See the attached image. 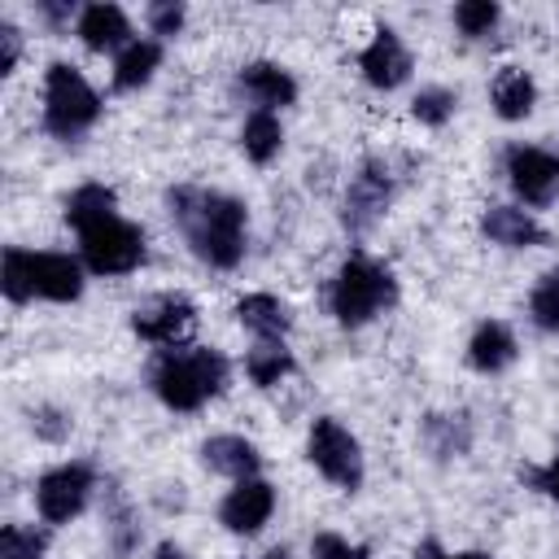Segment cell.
Here are the masks:
<instances>
[{"instance_id": "cell-1", "label": "cell", "mask_w": 559, "mask_h": 559, "mask_svg": "<svg viewBox=\"0 0 559 559\" xmlns=\"http://www.w3.org/2000/svg\"><path fill=\"white\" fill-rule=\"evenodd\" d=\"M118 197L105 183H83L66 201V218L79 231V249L87 271L96 275H131L144 262V231L118 218Z\"/></svg>"}, {"instance_id": "cell-2", "label": "cell", "mask_w": 559, "mask_h": 559, "mask_svg": "<svg viewBox=\"0 0 559 559\" xmlns=\"http://www.w3.org/2000/svg\"><path fill=\"white\" fill-rule=\"evenodd\" d=\"M166 201L201 262L231 271L245 258V205L236 197L205 188H175Z\"/></svg>"}, {"instance_id": "cell-3", "label": "cell", "mask_w": 559, "mask_h": 559, "mask_svg": "<svg viewBox=\"0 0 559 559\" xmlns=\"http://www.w3.org/2000/svg\"><path fill=\"white\" fill-rule=\"evenodd\" d=\"M227 384V362L214 349L188 345V349H166L153 362V393L170 411H197L205 406L218 389Z\"/></svg>"}, {"instance_id": "cell-4", "label": "cell", "mask_w": 559, "mask_h": 559, "mask_svg": "<svg viewBox=\"0 0 559 559\" xmlns=\"http://www.w3.org/2000/svg\"><path fill=\"white\" fill-rule=\"evenodd\" d=\"M0 288L9 301H31V297H48V301H74L83 293V271L70 253H31V249H4V266H0Z\"/></svg>"}, {"instance_id": "cell-5", "label": "cell", "mask_w": 559, "mask_h": 559, "mask_svg": "<svg viewBox=\"0 0 559 559\" xmlns=\"http://www.w3.org/2000/svg\"><path fill=\"white\" fill-rule=\"evenodd\" d=\"M328 301H332V314H336L341 328H362L367 319H376L384 306L397 301V284H393L389 266H380L376 258L354 253V258H345V266L336 271Z\"/></svg>"}, {"instance_id": "cell-6", "label": "cell", "mask_w": 559, "mask_h": 559, "mask_svg": "<svg viewBox=\"0 0 559 559\" xmlns=\"http://www.w3.org/2000/svg\"><path fill=\"white\" fill-rule=\"evenodd\" d=\"M96 114H100V96L92 92V83L66 61L48 66V79H44V127L57 140H79L96 122Z\"/></svg>"}, {"instance_id": "cell-7", "label": "cell", "mask_w": 559, "mask_h": 559, "mask_svg": "<svg viewBox=\"0 0 559 559\" xmlns=\"http://www.w3.org/2000/svg\"><path fill=\"white\" fill-rule=\"evenodd\" d=\"M306 454L310 463L341 489H358L362 485V450L354 441L349 428H341L336 419H314L310 424V437H306Z\"/></svg>"}, {"instance_id": "cell-8", "label": "cell", "mask_w": 559, "mask_h": 559, "mask_svg": "<svg viewBox=\"0 0 559 559\" xmlns=\"http://www.w3.org/2000/svg\"><path fill=\"white\" fill-rule=\"evenodd\" d=\"M87 493H92V467L66 463V467H52V472L39 476L35 507H39V515L48 524H70L87 507Z\"/></svg>"}, {"instance_id": "cell-9", "label": "cell", "mask_w": 559, "mask_h": 559, "mask_svg": "<svg viewBox=\"0 0 559 559\" xmlns=\"http://www.w3.org/2000/svg\"><path fill=\"white\" fill-rule=\"evenodd\" d=\"M507 175L511 188L524 197V205H550L559 197V157L533 144L507 148Z\"/></svg>"}, {"instance_id": "cell-10", "label": "cell", "mask_w": 559, "mask_h": 559, "mask_svg": "<svg viewBox=\"0 0 559 559\" xmlns=\"http://www.w3.org/2000/svg\"><path fill=\"white\" fill-rule=\"evenodd\" d=\"M389 197H393V175L384 162H362V170L349 179V192H345V227L354 236L371 231V223L389 210Z\"/></svg>"}, {"instance_id": "cell-11", "label": "cell", "mask_w": 559, "mask_h": 559, "mask_svg": "<svg viewBox=\"0 0 559 559\" xmlns=\"http://www.w3.org/2000/svg\"><path fill=\"white\" fill-rule=\"evenodd\" d=\"M197 323V306L179 293H162L153 301H144L135 314H131V328L135 336L153 341V345H179L188 336V328Z\"/></svg>"}, {"instance_id": "cell-12", "label": "cell", "mask_w": 559, "mask_h": 559, "mask_svg": "<svg viewBox=\"0 0 559 559\" xmlns=\"http://www.w3.org/2000/svg\"><path fill=\"white\" fill-rule=\"evenodd\" d=\"M358 70H362V79L371 83V87H380V92H393V87H402L406 83V74H411V52H406V44L397 39V31H376V39L362 48V57H358Z\"/></svg>"}, {"instance_id": "cell-13", "label": "cell", "mask_w": 559, "mask_h": 559, "mask_svg": "<svg viewBox=\"0 0 559 559\" xmlns=\"http://www.w3.org/2000/svg\"><path fill=\"white\" fill-rule=\"evenodd\" d=\"M271 511H275V489L253 476V480H236V489L218 507V520H223V528L249 537L271 520Z\"/></svg>"}, {"instance_id": "cell-14", "label": "cell", "mask_w": 559, "mask_h": 559, "mask_svg": "<svg viewBox=\"0 0 559 559\" xmlns=\"http://www.w3.org/2000/svg\"><path fill=\"white\" fill-rule=\"evenodd\" d=\"M236 83H240V92H245L258 109H266V114H275V109H284V105L297 100L293 74H288L284 66H275V61H249Z\"/></svg>"}, {"instance_id": "cell-15", "label": "cell", "mask_w": 559, "mask_h": 559, "mask_svg": "<svg viewBox=\"0 0 559 559\" xmlns=\"http://www.w3.org/2000/svg\"><path fill=\"white\" fill-rule=\"evenodd\" d=\"M480 231H485L493 245H502V249H533V245H546V227H542L528 210H515V205H493V210H485Z\"/></svg>"}, {"instance_id": "cell-16", "label": "cell", "mask_w": 559, "mask_h": 559, "mask_svg": "<svg viewBox=\"0 0 559 559\" xmlns=\"http://www.w3.org/2000/svg\"><path fill=\"white\" fill-rule=\"evenodd\" d=\"M79 39L92 52H109V48H127L131 44V22L118 4H87L79 13Z\"/></svg>"}, {"instance_id": "cell-17", "label": "cell", "mask_w": 559, "mask_h": 559, "mask_svg": "<svg viewBox=\"0 0 559 559\" xmlns=\"http://www.w3.org/2000/svg\"><path fill=\"white\" fill-rule=\"evenodd\" d=\"M201 459H205V467H210V472L231 476V480H253V476H258V467H262V459H258L253 441L231 437V432L210 437V441L201 445Z\"/></svg>"}, {"instance_id": "cell-18", "label": "cell", "mask_w": 559, "mask_h": 559, "mask_svg": "<svg viewBox=\"0 0 559 559\" xmlns=\"http://www.w3.org/2000/svg\"><path fill=\"white\" fill-rule=\"evenodd\" d=\"M467 362H472L476 371H485V376L511 367V362H515V336H511V328L498 323V319L480 323V328L472 332V341H467Z\"/></svg>"}, {"instance_id": "cell-19", "label": "cell", "mask_w": 559, "mask_h": 559, "mask_svg": "<svg viewBox=\"0 0 559 559\" xmlns=\"http://www.w3.org/2000/svg\"><path fill=\"white\" fill-rule=\"evenodd\" d=\"M236 319L258 336V341H284L288 332V306L271 293H249L236 301Z\"/></svg>"}, {"instance_id": "cell-20", "label": "cell", "mask_w": 559, "mask_h": 559, "mask_svg": "<svg viewBox=\"0 0 559 559\" xmlns=\"http://www.w3.org/2000/svg\"><path fill=\"white\" fill-rule=\"evenodd\" d=\"M157 66H162V44L157 39H131L114 61V87L135 92V87H144L153 79Z\"/></svg>"}, {"instance_id": "cell-21", "label": "cell", "mask_w": 559, "mask_h": 559, "mask_svg": "<svg viewBox=\"0 0 559 559\" xmlns=\"http://www.w3.org/2000/svg\"><path fill=\"white\" fill-rule=\"evenodd\" d=\"M533 100H537V87H533V79H528L524 70H511V66H507V70L493 79V109H498V118L520 122V118L533 114Z\"/></svg>"}, {"instance_id": "cell-22", "label": "cell", "mask_w": 559, "mask_h": 559, "mask_svg": "<svg viewBox=\"0 0 559 559\" xmlns=\"http://www.w3.org/2000/svg\"><path fill=\"white\" fill-rule=\"evenodd\" d=\"M240 144H245V157L249 162H258V166H266L275 153H280V144H284V131H280V118L275 114H266V109H253L249 118H245V131H240Z\"/></svg>"}, {"instance_id": "cell-23", "label": "cell", "mask_w": 559, "mask_h": 559, "mask_svg": "<svg viewBox=\"0 0 559 559\" xmlns=\"http://www.w3.org/2000/svg\"><path fill=\"white\" fill-rule=\"evenodd\" d=\"M245 371H249L253 384L271 389V384H280V380L293 371V354H288L284 341H258V345L245 354Z\"/></svg>"}, {"instance_id": "cell-24", "label": "cell", "mask_w": 559, "mask_h": 559, "mask_svg": "<svg viewBox=\"0 0 559 559\" xmlns=\"http://www.w3.org/2000/svg\"><path fill=\"white\" fill-rule=\"evenodd\" d=\"M528 314L542 332H559V266L537 280V288L528 297Z\"/></svg>"}, {"instance_id": "cell-25", "label": "cell", "mask_w": 559, "mask_h": 559, "mask_svg": "<svg viewBox=\"0 0 559 559\" xmlns=\"http://www.w3.org/2000/svg\"><path fill=\"white\" fill-rule=\"evenodd\" d=\"M498 4L493 0H463L459 9H454V26L467 35V39H480V35H489L493 26H498Z\"/></svg>"}, {"instance_id": "cell-26", "label": "cell", "mask_w": 559, "mask_h": 559, "mask_svg": "<svg viewBox=\"0 0 559 559\" xmlns=\"http://www.w3.org/2000/svg\"><path fill=\"white\" fill-rule=\"evenodd\" d=\"M454 105H459V96H454L450 87H424V92L411 100V114H415L419 122H428V127H441V122L454 114Z\"/></svg>"}, {"instance_id": "cell-27", "label": "cell", "mask_w": 559, "mask_h": 559, "mask_svg": "<svg viewBox=\"0 0 559 559\" xmlns=\"http://www.w3.org/2000/svg\"><path fill=\"white\" fill-rule=\"evenodd\" d=\"M39 555H44V533L22 528V524L0 528V559H39Z\"/></svg>"}, {"instance_id": "cell-28", "label": "cell", "mask_w": 559, "mask_h": 559, "mask_svg": "<svg viewBox=\"0 0 559 559\" xmlns=\"http://www.w3.org/2000/svg\"><path fill=\"white\" fill-rule=\"evenodd\" d=\"M454 419H459V415H454ZM454 419H450V415H432V419H428V441H432L437 454H463V450H467V428L454 432Z\"/></svg>"}, {"instance_id": "cell-29", "label": "cell", "mask_w": 559, "mask_h": 559, "mask_svg": "<svg viewBox=\"0 0 559 559\" xmlns=\"http://www.w3.org/2000/svg\"><path fill=\"white\" fill-rule=\"evenodd\" d=\"M310 559H367V550H362V546H349V542L336 537V533H319V537L310 542Z\"/></svg>"}, {"instance_id": "cell-30", "label": "cell", "mask_w": 559, "mask_h": 559, "mask_svg": "<svg viewBox=\"0 0 559 559\" xmlns=\"http://www.w3.org/2000/svg\"><path fill=\"white\" fill-rule=\"evenodd\" d=\"M31 428H35V437H44V441H66L70 419H66L57 406H39V411H31Z\"/></svg>"}, {"instance_id": "cell-31", "label": "cell", "mask_w": 559, "mask_h": 559, "mask_svg": "<svg viewBox=\"0 0 559 559\" xmlns=\"http://www.w3.org/2000/svg\"><path fill=\"white\" fill-rule=\"evenodd\" d=\"M148 26H153V35H175L183 26V4H175V0L153 4L148 9Z\"/></svg>"}, {"instance_id": "cell-32", "label": "cell", "mask_w": 559, "mask_h": 559, "mask_svg": "<svg viewBox=\"0 0 559 559\" xmlns=\"http://www.w3.org/2000/svg\"><path fill=\"white\" fill-rule=\"evenodd\" d=\"M17 52H22V31L13 22H0V74H13Z\"/></svg>"}, {"instance_id": "cell-33", "label": "cell", "mask_w": 559, "mask_h": 559, "mask_svg": "<svg viewBox=\"0 0 559 559\" xmlns=\"http://www.w3.org/2000/svg\"><path fill=\"white\" fill-rule=\"evenodd\" d=\"M528 480L542 489V493H550L555 502H559V459H550L546 467H537V472H528Z\"/></svg>"}, {"instance_id": "cell-34", "label": "cell", "mask_w": 559, "mask_h": 559, "mask_svg": "<svg viewBox=\"0 0 559 559\" xmlns=\"http://www.w3.org/2000/svg\"><path fill=\"white\" fill-rule=\"evenodd\" d=\"M157 559H188V555H183L175 542H162V546H157Z\"/></svg>"}, {"instance_id": "cell-35", "label": "cell", "mask_w": 559, "mask_h": 559, "mask_svg": "<svg viewBox=\"0 0 559 559\" xmlns=\"http://www.w3.org/2000/svg\"><path fill=\"white\" fill-rule=\"evenodd\" d=\"M39 9H44V17H52V22H61V17H66V13H70V9H66V4H39Z\"/></svg>"}, {"instance_id": "cell-36", "label": "cell", "mask_w": 559, "mask_h": 559, "mask_svg": "<svg viewBox=\"0 0 559 559\" xmlns=\"http://www.w3.org/2000/svg\"><path fill=\"white\" fill-rule=\"evenodd\" d=\"M445 559H489V555H480V550H463V555H445Z\"/></svg>"}, {"instance_id": "cell-37", "label": "cell", "mask_w": 559, "mask_h": 559, "mask_svg": "<svg viewBox=\"0 0 559 559\" xmlns=\"http://www.w3.org/2000/svg\"><path fill=\"white\" fill-rule=\"evenodd\" d=\"M262 559H288V550H266Z\"/></svg>"}]
</instances>
